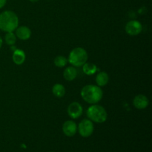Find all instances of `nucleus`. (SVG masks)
Here are the masks:
<instances>
[{
	"instance_id": "4",
	"label": "nucleus",
	"mask_w": 152,
	"mask_h": 152,
	"mask_svg": "<svg viewBox=\"0 0 152 152\" xmlns=\"http://www.w3.org/2000/svg\"><path fill=\"white\" fill-rule=\"evenodd\" d=\"M88 61V53L84 48H75L69 53L68 62L74 67H81Z\"/></svg>"
},
{
	"instance_id": "5",
	"label": "nucleus",
	"mask_w": 152,
	"mask_h": 152,
	"mask_svg": "<svg viewBox=\"0 0 152 152\" xmlns=\"http://www.w3.org/2000/svg\"><path fill=\"white\" fill-rule=\"evenodd\" d=\"M94 130V126L93 122L89 119L83 120L77 126V131L79 132V134L81 135V137L85 138L91 136Z\"/></svg>"
},
{
	"instance_id": "19",
	"label": "nucleus",
	"mask_w": 152,
	"mask_h": 152,
	"mask_svg": "<svg viewBox=\"0 0 152 152\" xmlns=\"http://www.w3.org/2000/svg\"><path fill=\"white\" fill-rule=\"evenodd\" d=\"M6 3H7V0H0V9L4 7Z\"/></svg>"
},
{
	"instance_id": "1",
	"label": "nucleus",
	"mask_w": 152,
	"mask_h": 152,
	"mask_svg": "<svg viewBox=\"0 0 152 152\" xmlns=\"http://www.w3.org/2000/svg\"><path fill=\"white\" fill-rule=\"evenodd\" d=\"M80 94L85 102L94 105L99 102L102 99L103 91L98 86L87 85L82 88Z\"/></svg>"
},
{
	"instance_id": "14",
	"label": "nucleus",
	"mask_w": 152,
	"mask_h": 152,
	"mask_svg": "<svg viewBox=\"0 0 152 152\" xmlns=\"http://www.w3.org/2000/svg\"><path fill=\"white\" fill-rule=\"evenodd\" d=\"M83 71L85 74L88 76H91L94 74L97 71V66L95 64L90 63V62H86L83 65Z\"/></svg>"
},
{
	"instance_id": "2",
	"label": "nucleus",
	"mask_w": 152,
	"mask_h": 152,
	"mask_svg": "<svg viewBox=\"0 0 152 152\" xmlns=\"http://www.w3.org/2000/svg\"><path fill=\"white\" fill-rule=\"evenodd\" d=\"M19 26V18L12 10L0 13V30L6 33L13 32Z\"/></svg>"
},
{
	"instance_id": "15",
	"label": "nucleus",
	"mask_w": 152,
	"mask_h": 152,
	"mask_svg": "<svg viewBox=\"0 0 152 152\" xmlns=\"http://www.w3.org/2000/svg\"><path fill=\"white\" fill-rule=\"evenodd\" d=\"M52 92H53V95L58 98H62L65 96V88L64 86L62 84H55L52 88Z\"/></svg>"
},
{
	"instance_id": "10",
	"label": "nucleus",
	"mask_w": 152,
	"mask_h": 152,
	"mask_svg": "<svg viewBox=\"0 0 152 152\" xmlns=\"http://www.w3.org/2000/svg\"><path fill=\"white\" fill-rule=\"evenodd\" d=\"M16 37L21 40H28L31 36V31L28 27L20 26L16 30Z\"/></svg>"
},
{
	"instance_id": "22",
	"label": "nucleus",
	"mask_w": 152,
	"mask_h": 152,
	"mask_svg": "<svg viewBox=\"0 0 152 152\" xmlns=\"http://www.w3.org/2000/svg\"><path fill=\"white\" fill-rule=\"evenodd\" d=\"M50 152H52V151H50Z\"/></svg>"
},
{
	"instance_id": "12",
	"label": "nucleus",
	"mask_w": 152,
	"mask_h": 152,
	"mask_svg": "<svg viewBox=\"0 0 152 152\" xmlns=\"http://www.w3.org/2000/svg\"><path fill=\"white\" fill-rule=\"evenodd\" d=\"M77 76V71L75 67L69 66L64 70L63 77L67 81H73Z\"/></svg>"
},
{
	"instance_id": "21",
	"label": "nucleus",
	"mask_w": 152,
	"mask_h": 152,
	"mask_svg": "<svg viewBox=\"0 0 152 152\" xmlns=\"http://www.w3.org/2000/svg\"><path fill=\"white\" fill-rule=\"evenodd\" d=\"M30 1H31V2H33V3H34V2H37V1H39V0H29Z\"/></svg>"
},
{
	"instance_id": "7",
	"label": "nucleus",
	"mask_w": 152,
	"mask_h": 152,
	"mask_svg": "<svg viewBox=\"0 0 152 152\" xmlns=\"http://www.w3.org/2000/svg\"><path fill=\"white\" fill-rule=\"evenodd\" d=\"M68 114L72 119H78L83 114V108L78 102H73L68 105Z\"/></svg>"
},
{
	"instance_id": "13",
	"label": "nucleus",
	"mask_w": 152,
	"mask_h": 152,
	"mask_svg": "<svg viewBox=\"0 0 152 152\" xmlns=\"http://www.w3.org/2000/svg\"><path fill=\"white\" fill-rule=\"evenodd\" d=\"M109 82V76L105 71H101L96 75V83L99 87L105 86Z\"/></svg>"
},
{
	"instance_id": "8",
	"label": "nucleus",
	"mask_w": 152,
	"mask_h": 152,
	"mask_svg": "<svg viewBox=\"0 0 152 152\" xmlns=\"http://www.w3.org/2000/svg\"><path fill=\"white\" fill-rule=\"evenodd\" d=\"M62 132L67 137L74 136L77 132V126L75 122L72 120H67L62 125Z\"/></svg>"
},
{
	"instance_id": "16",
	"label": "nucleus",
	"mask_w": 152,
	"mask_h": 152,
	"mask_svg": "<svg viewBox=\"0 0 152 152\" xmlns=\"http://www.w3.org/2000/svg\"><path fill=\"white\" fill-rule=\"evenodd\" d=\"M68 63V59L64 56H57L54 59V65L58 68H63Z\"/></svg>"
},
{
	"instance_id": "9",
	"label": "nucleus",
	"mask_w": 152,
	"mask_h": 152,
	"mask_svg": "<svg viewBox=\"0 0 152 152\" xmlns=\"http://www.w3.org/2000/svg\"><path fill=\"white\" fill-rule=\"evenodd\" d=\"M133 105L135 108L139 110L145 109L149 105V100L144 94H138L134 98Z\"/></svg>"
},
{
	"instance_id": "3",
	"label": "nucleus",
	"mask_w": 152,
	"mask_h": 152,
	"mask_svg": "<svg viewBox=\"0 0 152 152\" xmlns=\"http://www.w3.org/2000/svg\"><path fill=\"white\" fill-rule=\"evenodd\" d=\"M88 118L93 123H103L108 118V114L106 110L102 105L94 104L88 108L86 111Z\"/></svg>"
},
{
	"instance_id": "20",
	"label": "nucleus",
	"mask_w": 152,
	"mask_h": 152,
	"mask_svg": "<svg viewBox=\"0 0 152 152\" xmlns=\"http://www.w3.org/2000/svg\"><path fill=\"white\" fill-rule=\"evenodd\" d=\"M2 44H3V40L2 39H1V37H0V48H1V47L2 46Z\"/></svg>"
},
{
	"instance_id": "11",
	"label": "nucleus",
	"mask_w": 152,
	"mask_h": 152,
	"mask_svg": "<svg viewBox=\"0 0 152 152\" xmlns=\"http://www.w3.org/2000/svg\"><path fill=\"white\" fill-rule=\"evenodd\" d=\"M13 62L17 65H21L25 62V59H26V55L24 50L21 49H16L13 50V56H12Z\"/></svg>"
},
{
	"instance_id": "6",
	"label": "nucleus",
	"mask_w": 152,
	"mask_h": 152,
	"mask_svg": "<svg viewBox=\"0 0 152 152\" xmlns=\"http://www.w3.org/2000/svg\"><path fill=\"white\" fill-rule=\"evenodd\" d=\"M142 30V24L137 20L130 21L126 25V31L130 36H137Z\"/></svg>"
},
{
	"instance_id": "17",
	"label": "nucleus",
	"mask_w": 152,
	"mask_h": 152,
	"mask_svg": "<svg viewBox=\"0 0 152 152\" xmlns=\"http://www.w3.org/2000/svg\"><path fill=\"white\" fill-rule=\"evenodd\" d=\"M4 41L8 45H14L16 42V34H13V32L7 33L4 37Z\"/></svg>"
},
{
	"instance_id": "18",
	"label": "nucleus",
	"mask_w": 152,
	"mask_h": 152,
	"mask_svg": "<svg viewBox=\"0 0 152 152\" xmlns=\"http://www.w3.org/2000/svg\"><path fill=\"white\" fill-rule=\"evenodd\" d=\"M146 11H147V9L145 8V7H141V8L139 9V10H138L139 13H140V14H144V13H146Z\"/></svg>"
}]
</instances>
